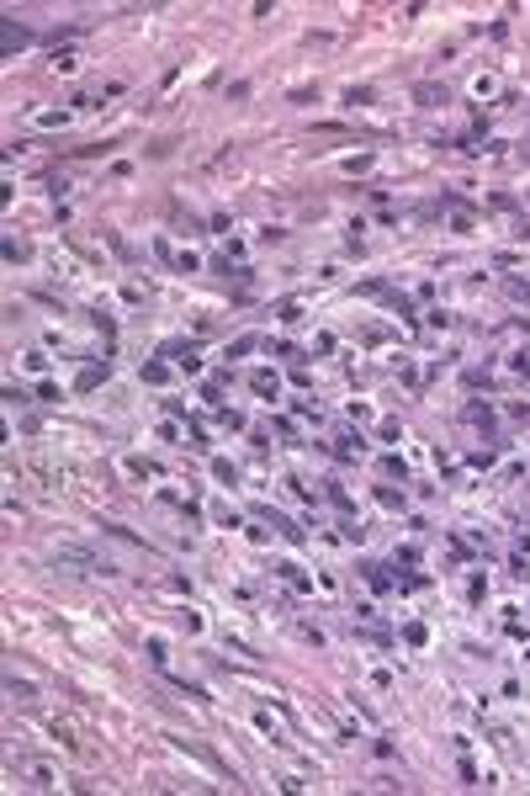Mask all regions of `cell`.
<instances>
[{
	"label": "cell",
	"mask_w": 530,
	"mask_h": 796,
	"mask_svg": "<svg viewBox=\"0 0 530 796\" xmlns=\"http://www.w3.org/2000/svg\"><path fill=\"white\" fill-rule=\"evenodd\" d=\"M0 42H5V53H11V48H27V42H32V32H27V27H16V21H5Z\"/></svg>",
	"instance_id": "obj_1"
},
{
	"label": "cell",
	"mask_w": 530,
	"mask_h": 796,
	"mask_svg": "<svg viewBox=\"0 0 530 796\" xmlns=\"http://www.w3.org/2000/svg\"><path fill=\"white\" fill-rule=\"evenodd\" d=\"M249 388L270 398V393H276V372H255V377H249Z\"/></svg>",
	"instance_id": "obj_2"
},
{
	"label": "cell",
	"mask_w": 530,
	"mask_h": 796,
	"mask_svg": "<svg viewBox=\"0 0 530 796\" xmlns=\"http://www.w3.org/2000/svg\"><path fill=\"white\" fill-rule=\"evenodd\" d=\"M467 419H472V425H483V430H493V414L483 409V403H467Z\"/></svg>",
	"instance_id": "obj_3"
},
{
	"label": "cell",
	"mask_w": 530,
	"mask_h": 796,
	"mask_svg": "<svg viewBox=\"0 0 530 796\" xmlns=\"http://www.w3.org/2000/svg\"><path fill=\"white\" fill-rule=\"evenodd\" d=\"M101 377H106V366H85V372H80V388H96Z\"/></svg>",
	"instance_id": "obj_4"
},
{
	"label": "cell",
	"mask_w": 530,
	"mask_h": 796,
	"mask_svg": "<svg viewBox=\"0 0 530 796\" xmlns=\"http://www.w3.org/2000/svg\"><path fill=\"white\" fill-rule=\"evenodd\" d=\"M419 101H425V106H440V85H419Z\"/></svg>",
	"instance_id": "obj_5"
}]
</instances>
